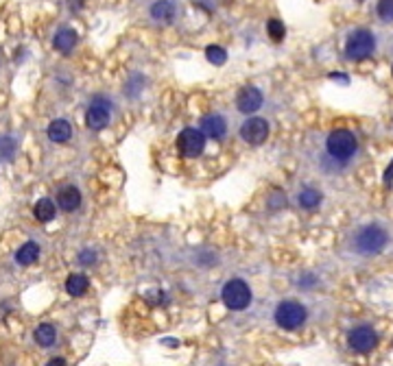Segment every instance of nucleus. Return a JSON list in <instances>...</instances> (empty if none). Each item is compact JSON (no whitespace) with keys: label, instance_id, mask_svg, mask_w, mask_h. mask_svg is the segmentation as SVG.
<instances>
[{"label":"nucleus","instance_id":"nucleus-1","mask_svg":"<svg viewBox=\"0 0 393 366\" xmlns=\"http://www.w3.org/2000/svg\"><path fill=\"white\" fill-rule=\"evenodd\" d=\"M326 157L335 168H347L356 157L360 150L358 135L350 129H335L326 135Z\"/></svg>","mask_w":393,"mask_h":366},{"label":"nucleus","instance_id":"nucleus-2","mask_svg":"<svg viewBox=\"0 0 393 366\" xmlns=\"http://www.w3.org/2000/svg\"><path fill=\"white\" fill-rule=\"evenodd\" d=\"M389 232L378 223H371V225H365L360 227L358 232L354 234L352 238V247L358 255H365V257H371V255H378L383 253L387 247H389Z\"/></svg>","mask_w":393,"mask_h":366},{"label":"nucleus","instance_id":"nucleus-3","mask_svg":"<svg viewBox=\"0 0 393 366\" xmlns=\"http://www.w3.org/2000/svg\"><path fill=\"white\" fill-rule=\"evenodd\" d=\"M274 318H276V325L284 331H295L299 329L301 325L306 323L308 318V310L301 305L299 301H293V299H286V301H280L278 308L274 312Z\"/></svg>","mask_w":393,"mask_h":366},{"label":"nucleus","instance_id":"nucleus-4","mask_svg":"<svg viewBox=\"0 0 393 366\" xmlns=\"http://www.w3.org/2000/svg\"><path fill=\"white\" fill-rule=\"evenodd\" d=\"M251 288L245 279H230L225 281V286L221 288V301L225 303V308L228 310H234V312H243L251 305Z\"/></svg>","mask_w":393,"mask_h":366},{"label":"nucleus","instance_id":"nucleus-5","mask_svg":"<svg viewBox=\"0 0 393 366\" xmlns=\"http://www.w3.org/2000/svg\"><path fill=\"white\" fill-rule=\"evenodd\" d=\"M376 53V35L369 28H356L347 35L345 57L350 61H365Z\"/></svg>","mask_w":393,"mask_h":366},{"label":"nucleus","instance_id":"nucleus-6","mask_svg":"<svg viewBox=\"0 0 393 366\" xmlns=\"http://www.w3.org/2000/svg\"><path fill=\"white\" fill-rule=\"evenodd\" d=\"M114 116V105L110 98L105 96H94L92 103L87 105V112H85V127L90 131H103L110 127Z\"/></svg>","mask_w":393,"mask_h":366},{"label":"nucleus","instance_id":"nucleus-7","mask_svg":"<svg viewBox=\"0 0 393 366\" xmlns=\"http://www.w3.org/2000/svg\"><path fill=\"white\" fill-rule=\"evenodd\" d=\"M238 133H240V140H243L245 144L262 146L269 140L271 127H269V122L265 118H260V116H247L243 120V125H240Z\"/></svg>","mask_w":393,"mask_h":366},{"label":"nucleus","instance_id":"nucleus-8","mask_svg":"<svg viewBox=\"0 0 393 366\" xmlns=\"http://www.w3.org/2000/svg\"><path fill=\"white\" fill-rule=\"evenodd\" d=\"M347 347L360 356L371 354L378 347V331L371 325H356L347 331Z\"/></svg>","mask_w":393,"mask_h":366},{"label":"nucleus","instance_id":"nucleus-9","mask_svg":"<svg viewBox=\"0 0 393 366\" xmlns=\"http://www.w3.org/2000/svg\"><path fill=\"white\" fill-rule=\"evenodd\" d=\"M175 146H177L179 155H184L188 159H194V157H199L201 152L206 150V135L199 129L188 127V129H184V131L177 135Z\"/></svg>","mask_w":393,"mask_h":366},{"label":"nucleus","instance_id":"nucleus-10","mask_svg":"<svg viewBox=\"0 0 393 366\" xmlns=\"http://www.w3.org/2000/svg\"><path fill=\"white\" fill-rule=\"evenodd\" d=\"M265 103V96H262V92L258 87H253V85H247L238 92V96H236V110L240 114H245V116H253L256 112L260 110Z\"/></svg>","mask_w":393,"mask_h":366},{"label":"nucleus","instance_id":"nucleus-11","mask_svg":"<svg viewBox=\"0 0 393 366\" xmlns=\"http://www.w3.org/2000/svg\"><path fill=\"white\" fill-rule=\"evenodd\" d=\"M199 131L210 140H223L228 135V120L221 114H208L199 120Z\"/></svg>","mask_w":393,"mask_h":366},{"label":"nucleus","instance_id":"nucleus-12","mask_svg":"<svg viewBox=\"0 0 393 366\" xmlns=\"http://www.w3.org/2000/svg\"><path fill=\"white\" fill-rule=\"evenodd\" d=\"M57 205L64 211H77L81 207V190L77 186H64L57 192Z\"/></svg>","mask_w":393,"mask_h":366},{"label":"nucleus","instance_id":"nucleus-13","mask_svg":"<svg viewBox=\"0 0 393 366\" xmlns=\"http://www.w3.org/2000/svg\"><path fill=\"white\" fill-rule=\"evenodd\" d=\"M47 135H49V140L55 142V144H66V142H70V137H72V125L64 118H57L49 125Z\"/></svg>","mask_w":393,"mask_h":366},{"label":"nucleus","instance_id":"nucleus-14","mask_svg":"<svg viewBox=\"0 0 393 366\" xmlns=\"http://www.w3.org/2000/svg\"><path fill=\"white\" fill-rule=\"evenodd\" d=\"M177 15V5L173 3V0H158V3L151 7V18H153L156 22H164L169 24L175 20Z\"/></svg>","mask_w":393,"mask_h":366},{"label":"nucleus","instance_id":"nucleus-15","mask_svg":"<svg viewBox=\"0 0 393 366\" xmlns=\"http://www.w3.org/2000/svg\"><path fill=\"white\" fill-rule=\"evenodd\" d=\"M77 42H79V35L74 33L72 28H62V31H57L55 37H53L55 51L64 53V55H68V53L74 49V46H77Z\"/></svg>","mask_w":393,"mask_h":366},{"label":"nucleus","instance_id":"nucleus-16","mask_svg":"<svg viewBox=\"0 0 393 366\" xmlns=\"http://www.w3.org/2000/svg\"><path fill=\"white\" fill-rule=\"evenodd\" d=\"M297 203H299L301 209L315 211L317 207H319V205L324 203V194H321L319 190H317V188L306 186V188H301V190H299V194H297Z\"/></svg>","mask_w":393,"mask_h":366},{"label":"nucleus","instance_id":"nucleus-17","mask_svg":"<svg viewBox=\"0 0 393 366\" xmlns=\"http://www.w3.org/2000/svg\"><path fill=\"white\" fill-rule=\"evenodd\" d=\"M37 259H40V244L33 242V240L24 242L22 247L16 251V264L18 266H33Z\"/></svg>","mask_w":393,"mask_h":366},{"label":"nucleus","instance_id":"nucleus-18","mask_svg":"<svg viewBox=\"0 0 393 366\" xmlns=\"http://www.w3.org/2000/svg\"><path fill=\"white\" fill-rule=\"evenodd\" d=\"M87 288H90V279L83 272H72L66 279V293L70 297H83L87 293Z\"/></svg>","mask_w":393,"mask_h":366},{"label":"nucleus","instance_id":"nucleus-19","mask_svg":"<svg viewBox=\"0 0 393 366\" xmlns=\"http://www.w3.org/2000/svg\"><path fill=\"white\" fill-rule=\"evenodd\" d=\"M33 340H35L40 347L49 349V347H53V345H55V340H57V331H55V327H53V325H49V323H42V325H37V327H35V331H33Z\"/></svg>","mask_w":393,"mask_h":366},{"label":"nucleus","instance_id":"nucleus-20","mask_svg":"<svg viewBox=\"0 0 393 366\" xmlns=\"http://www.w3.org/2000/svg\"><path fill=\"white\" fill-rule=\"evenodd\" d=\"M55 214H57V209H55V203L51 201V198H40L33 207V216L40 223H51L55 218Z\"/></svg>","mask_w":393,"mask_h":366},{"label":"nucleus","instance_id":"nucleus-21","mask_svg":"<svg viewBox=\"0 0 393 366\" xmlns=\"http://www.w3.org/2000/svg\"><path fill=\"white\" fill-rule=\"evenodd\" d=\"M16 150H18V144L13 137H9V135L0 137V162H11L16 157Z\"/></svg>","mask_w":393,"mask_h":366},{"label":"nucleus","instance_id":"nucleus-22","mask_svg":"<svg viewBox=\"0 0 393 366\" xmlns=\"http://www.w3.org/2000/svg\"><path fill=\"white\" fill-rule=\"evenodd\" d=\"M206 59L210 61V64H215V66H223L225 61H228V53H225V49H221V46L210 44L206 49Z\"/></svg>","mask_w":393,"mask_h":366},{"label":"nucleus","instance_id":"nucleus-23","mask_svg":"<svg viewBox=\"0 0 393 366\" xmlns=\"http://www.w3.org/2000/svg\"><path fill=\"white\" fill-rule=\"evenodd\" d=\"M267 33H269V37L274 40V42H282L284 35H286L284 22H280L278 18H271V20L267 22Z\"/></svg>","mask_w":393,"mask_h":366},{"label":"nucleus","instance_id":"nucleus-24","mask_svg":"<svg viewBox=\"0 0 393 366\" xmlns=\"http://www.w3.org/2000/svg\"><path fill=\"white\" fill-rule=\"evenodd\" d=\"M376 13L383 22H387V24L393 22V0H378Z\"/></svg>","mask_w":393,"mask_h":366},{"label":"nucleus","instance_id":"nucleus-25","mask_svg":"<svg viewBox=\"0 0 393 366\" xmlns=\"http://www.w3.org/2000/svg\"><path fill=\"white\" fill-rule=\"evenodd\" d=\"M79 262H81L83 266H92V264L97 262V253H94L92 249H83V251L79 253Z\"/></svg>","mask_w":393,"mask_h":366},{"label":"nucleus","instance_id":"nucleus-26","mask_svg":"<svg viewBox=\"0 0 393 366\" xmlns=\"http://www.w3.org/2000/svg\"><path fill=\"white\" fill-rule=\"evenodd\" d=\"M68 5H70L74 11H77V9H81V7L85 5V0H68Z\"/></svg>","mask_w":393,"mask_h":366},{"label":"nucleus","instance_id":"nucleus-27","mask_svg":"<svg viewBox=\"0 0 393 366\" xmlns=\"http://www.w3.org/2000/svg\"><path fill=\"white\" fill-rule=\"evenodd\" d=\"M47 366H66V360L64 358H53Z\"/></svg>","mask_w":393,"mask_h":366},{"label":"nucleus","instance_id":"nucleus-28","mask_svg":"<svg viewBox=\"0 0 393 366\" xmlns=\"http://www.w3.org/2000/svg\"><path fill=\"white\" fill-rule=\"evenodd\" d=\"M391 74H393V64H391Z\"/></svg>","mask_w":393,"mask_h":366},{"label":"nucleus","instance_id":"nucleus-29","mask_svg":"<svg viewBox=\"0 0 393 366\" xmlns=\"http://www.w3.org/2000/svg\"><path fill=\"white\" fill-rule=\"evenodd\" d=\"M356 3H362V0H356Z\"/></svg>","mask_w":393,"mask_h":366}]
</instances>
